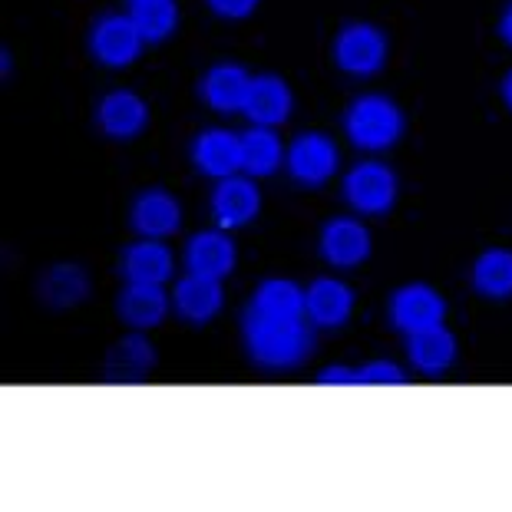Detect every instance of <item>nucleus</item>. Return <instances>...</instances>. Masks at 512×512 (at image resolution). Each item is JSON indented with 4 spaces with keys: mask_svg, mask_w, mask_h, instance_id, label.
<instances>
[{
    "mask_svg": "<svg viewBox=\"0 0 512 512\" xmlns=\"http://www.w3.org/2000/svg\"><path fill=\"white\" fill-rule=\"evenodd\" d=\"M242 337L245 351L261 370H294L301 367L314 351L311 321H275L258 318V314H242Z\"/></svg>",
    "mask_w": 512,
    "mask_h": 512,
    "instance_id": "1",
    "label": "nucleus"
},
{
    "mask_svg": "<svg viewBox=\"0 0 512 512\" xmlns=\"http://www.w3.org/2000/svg\"><path fill=\"white\" fill-rule=\"evenodd\" d=\"M347 139L364 152H384L400 143L403 129H407V116L400 106L384 93H364L347 106L344 113Z\"/></svg>",
    "mask_w": 512,
    "mask_h": 512,
    "instance_id": "2",
    "label": "nucleus"
},
{
    "mask_svg": "<svg viewBox=\"0 0 512 512\" xmlns=\"http://www.w3.org/2000/svg\"><path fill=\"white\" fill-rule=\"evenodd\" d=\"M397 195H400V182L394 176V169L377 159L357 162L344 176V199L361 215H387L397 205Z\"/></svg>",
    "mask_w": 512,
    "mask_h": 512,
    "instance_id": "3",
    "label": "nucleus"
},
{
    "mask_svg": "<svg viewBox=\"0 0 512 512\" xmlns=\"http://www.w3.org/2000/svg\"><path fill=\"white\" fill-rule=\"evenodd\" d=\"M334 63L351 76H374L387 63V37L367 20L344 24L334 37Z\"/></svg>",
    "mask_w": 512,
    "mask_h": 512,
    "instance_id": "4",
    "label": "nucleus"
},
{
    "mask_svg": "<svg viewBox=\"0 0 512 512\" xmlns=\"http://www.w3.org/2000/svg\"><path fill=\"white\" fill-rule=\"evenodd\" d=\"M143 43L146 40L129 14H103L90 30V53L103 67L113 70H123L129 63H136L139 53H143Z\"/></svg>",
    "mask_w": 512,
    "mask_h": 512,
    "instance_id": "5",
    "label": "nucleus"
},
{
    "mask_svg": "<svg viewBox=\"0 0 512 512\" xmlns=\"http://www.w3.org/2000/svg\"><path fill=\"white\" fill-rule=\"evenodd\" d=\"M446 318V301L437 288L423 285V281H413V285H403L390 294V321L400 334H417L427 331L433 324H443Z\"/></svg>",
    "mask_w": 512,
    "mask_h": 512,
    "instance_id": "6",
    "label": "nucleus"
},
{
    "mask_svg": "<svg viewBox=\"0 0 512 512\" xmlns=\"http://www.w3.org/2000/svg\"><path fill=\"white\" fill-rule=\"evenodd\" d=\"M285 162H288V172L294 182L301 185H324L334 172H337V162H341V156H337V146L331 136L324 133H301L294 136V143L288 146L285 152Z\"/></svg>",
    "mask_w": 512,
    "mask_h": 512,
    "instance_id": "7",
    "label": "nucleus"
},
{
    "mask_svg": "<svg viewBox=\"0 0 512 512\" xmlns=\"http://www.w3.org/2000/svg\"><path fill=\"white\" fill-rule=\"evenodd\" d=\"M261 212V192L252 182V176H228L219 179L212 189V215L215 225L232 232V228H245L258 219Z\"/></svg>",
    "mask_w": 512,
    "mask_h": 512,
    "instance_id": "8",
    "label": "nucleus"
},
{
    "mask_svg": "<svg viewBox=\"0 0 512 512\" xmlns=\"http://www.w3.org/2000/svg\"><path fill=\"white\" fill-rule=\"evenodd\" d=\"M172 271H176V258L159 238H139L119 255V275L126 285H166Z\"/></svg>",
    "mask_w": 512,
    "mask_h": 512,
    "instance_id": "9",
    "label": "nucleus"
},
{
    "mask_svg": "<svg viewBox=\"0 0 512 512\" xmlns=\"http://www.w3.org/2000/svg\"><path fill=\"white\" fill-rule=\"evenodd\" d=\"M129 225L139 238H169L179 232L182 225V205L166 189H146L133 199L129 209Z\"/></svg>",
    "mask_w": 512,
    "mask_h": 512,
    "instance_id": "10",
    "label": "nucleus"
},
{
    "mask_svg": "<svg viewBox=\"0 0 512 512\" xmlns=\"http://www.w3.org/2000/svg\"><path fill=\"white\" fill-rule=\"evenodd\" d=\"M235 265H238V248L232 238L225 235V228L199 232L185 245V268H189V275L225 281L235 271Z\"/></svg>",
    "mask_w": 512,
    "mask_h": 512,
    "instance_id": "11",
    "label": "nucleus"
},
{
    "mask_svg": "<svg viewBox=\"0 0 512 512\" xmlns=\"http://www.w3.org/2000/svg\"><path fill=\"white\" fill-rule=\"evenodd\" d=\"M370 252H374V242H370V232L357 219L337 215V219L321 228V255L334 268L364 265Z\"/></svg>",
    "mask_w": 512,
    "mask_h": 512,
    "instance_id": "12",
    "label": "nucleus"
},
{
    "mask_svg": "<svg viewBox=\"0 0 512 512\" xmlns=\"http://www.w3.org/2000/svg\"><path fill=\"white\" fill-rule=\"evenodd\" d=\"M172 308L185 321V324H209L219 318V311L225 308V291L222 281L215 278H202V275H185L176 281V291H172Z\"/></svg>",
    "mask_w": 512,
    "mask_h": 512,
    "instance_id": "13",
    "label": "nucleus"
},
{
    "mask_svg": "<svg viewBox=\"0 0 512 512\" xmlns=\"http://www.w3.org/2000/svg\"><path fill=\"white\" fill-rule=\"evenodd\" d=\"M96 123L110 139H136L149 126V103L133 90H113L96 106Z\"/></svg>",
    "mask_w": 512,
    "mask_h": 512,
    "instance_id": "14",
    "label": "nucleus"
},
{
    "mask_svg": "<svg viewBox=\"0 0 512 512\" xmlns=\"http://www.w3.org/2000/svg\"><path fill=\"white\" fill-rule=\"evenodd\" d=\"M192 162L202 176L215 182L238 176L242 172V136L228 133V129H205L192 143Z\"/></svg>",
    "mask_w": 512,
    "mask_h": 512,
    "instance_id": "15",
    "label": "nucleus"
},
{
    "mask_svg": "<svg viewBox=\"0 0 512 512\" xmlns=\"http://www.w3.org/2000/svg\"><path fill=\"white\" fill-rule=\"evenodd\" d=\"M291 106H294L291 86L275 73H261V76H252V86H248L242 113L252 119L255 126L275 129L291 116Z\"/></svg>",
    "mask_w": 512,
    "mask_h": 512,
    "instance_id": "16",
    "label": "nucleus"
},
{
    "mask_svg": "<svg viewBox=\"0 0 512 512\" xmlns=\"http://www.w3.org/2000/svg\"><path fill=\"white\" fill-rule=\"evenodd\" d=\"M304 311L314 328H344L354 314V291L337 278H318L304 288Z\"/></svg>",
    "mask_w": 512,
    "mask_h": 512,
    "instance_id": "17",
    "label": "nucleus"
},
{
    "mask_svg": "<svg viewBox=\"0 0 512 512\" xmlns=\"http://www.w3.org/2000/svg\"><path fill=\"white\" fill-rule=\"evenodd\" d=\"M106 380L110 384H143L156 370V347L146 341V331H133L106 354Z\"/></svg>",
    "mask_w": 512,
    "mask_h": 512,
    "instance_id": "18",
    "label": "nucleus"
},
{
    "mask_svg": "<svg viewBox=\"0 0 512 512\" xmlns=\"http://www.w3.org/2000/svg\"><path fill=\"white\" fill-rule=\"evenodd\" d=\"M248 86H252V73L242 63H215L202 73L199 93L215 113H235L242 110Z\"/></svg>",
    "mask_w": 512,
    "mask_h": 512,
    "instance_id": "19",
    "label": "nucleus"
},
{
    "mask_svg": "<svg viewBox=\"0 0 512 512\" xmlns=\"http://www.w3.org/2000/svg\"><path fill=\"white\" fill-rule=\"evenodd\" d=\"M407 354H410V364L417 367L420 374L440 377L456 364V357H460V344H456V334L446 328V324H433V328H427V331L410 334Z\"/></svg>",
    "mask_w": 512,
    "mask_h": 512,
    "instance_id": "20",
    "label": "nucleus"
},
{
    "mask_svg": "<svg viewBox=\"0 0 512 512\" xmlns=\"http://www.w3.org/2000/svg\"><path fill=\"white\" fill-rule=\"evenodd\" d=\"M258 318H275V321H301L308 318L304 311V288L294 285L291 278H265L258 281V288L248 301V308Z\"/></svg>",
    "mask_w": 512,
    "mask_h": 512,
    "instance_id": "21",
    "label": "nucleus"
},
{
    "mask_svg": "<svg viewBox=\"0 0 512 512\" xmlns=\"http://www.w3.org/2000/svg\"><path fill=\"white\" fill-rule=\"evenodd\" d=\"M116 311L126 328L152 331L169 314V294L162 285H126L116 298Z\"/></svg>",
    "mask_w": 512,
    "mask_h": 512,
    "instance_id": "22",
    "label": "nucleus"
},
{
    "mask_svg": "<svg viewBox=\"0 0 512 512\" xmlns=\"http://www.w3.org/2000/svg\"><path fill=\"white\" fill-rule=\"evenodd\" d=\"M86 294H90V278L80 265L63 261V265H50L37 278V298L53 311H67L76 308Z\"/></svg>",
    "mask_w": 512,
    "mask_h": 512,
    "instance_id": "23",
    "label": "nucleus"
},
{
    "mask_svg": "<svg viewBox=\"0 0 512 512\" xmlns=\"http://www.w3.org/2000/svg\"><path fill=\"white\" fill-rule=\"evenodd\" d=\"M285 162V149L281 139L271 126H252L248 133H242V172L252 179L271 176L278 172V166Z\"/></svg>",
    "mask_w": 512,
    "mask_h": 512,
    "instance_id": "24",
    "label": "nucleus"
},
{
    "mask_svg": "<svg viewBox=\"0 0 512 512\" xmlns=\"http://www.w3.org/2000/svg\"><path fill=\"white\" fill-rule=\"evenodd\" d=\"M473 288L483 298L506 301L512 298V252L509 248H489L473 265Z\"/></svg>",
    "mask_w": 512,
    "mask_h": 512,
    "instance_id": "25",
    "label": "nucleus"
},
{
    "mask_svg": "<svg viewBox=\"0 0 512 512\" xmlns=\"http://www.w3.org/2000/svg\"><path fill=\"white\" fill-rule=\"evenodd\" d=\"M129 17H133L146 43L169 40L179 27L176 0H129Z\"/></svg>",
    "mask_w": 512,
    "mask_h": 512,
    "instance_id": "26",
    "label": "nucleus"
},
{
    "mask_svg": "<svg viewBox=\"0 0 512 512\" xmlns=\"http://www.w3.org/2000/svg\"><path fill=\"white\" fill-rule=\"evenodd\" d=\"M357 384H380V387H403L407 384V370H400L390 361H370L357 367Z\"/></svg>",
    "mask_w": 512,
    "mask_h": 512,
    "instance_id": "27",
    "label": "nucleus"
},
{
    "mask_svg": "<svg viewBox=\"0 0 512 512\" xmlns=\"http://www.w3.org/2000/svg\"><path fill=\"white\" fill-rule=\"evenodd\" d=\"M261 0H209L212 14L215 17H225V20H245L252 17L258 10Z\"/></svg>",
    "mask_w": 512,
    "mask_h": 512,
    "instance_id": "28",
    "label": "nucleus"
},
{
    "mask_svg": "<svg viewBox=\"0 0 512 512\" xmlns=\"http://www.w3.org/2000/svg\"><path fill=\"white\" fill-rule=\"evenodd\" d=\"M318 384H344V387H354L357 384V367H328L324 374H318Z\"/></svg>",
    "mask_w": 512,
    "mask_h": 512,
    "instance_id": "29",
    "label": "nucleus"
},
{
    "mask_svg": "<svg viewBox=\"0 0 512 512\" xmlns=\"http://www.w3.org/2000/svg\"><path fill=\"white\" fill-rule=\"evenodd\" d=\"M499 37H503L512 47V4L503 10V17H499Z\"/></svg>",
    "mask_w": 512,
    "mask_h": 512,
    "instance_id": "30",
    "label": "nucleus"
},
{
    "mask_svg": "<svg viewBox=\"0 0 512 512\" xmlns=\"http://www.w3.org/2000/svg\"><path fill=\"white\" fill-rule=\"evenodd\" d=\"M503 103H506L509 110H512V70L503 76Z\"/></svg>",
    "mask_w": 512,
    "mask_h": 512,
    "instance_id": "31",
    "label": "nucleus"
}]
</instances>
